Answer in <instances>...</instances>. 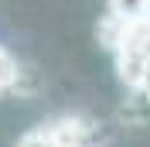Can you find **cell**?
Listing matches in <instances>:
<instances>
[{
	"label": "cell",
	"instance_id": "obj_7",
	"mask_svg": "<svg viewBox=\"0 0 150 147\" xmlns=\"http://www.w3.org/2000/svg\"><path fill=\"white\" fill-rule=\"evenodd\" d=\"M0 92H4V86H0Z\"/></svg>",
	"mask_w": 150,
	"mask_h": 147
},
{
	"label": "cell",
	"instance_id": "obj_4",
	"mask_svg": "<svg viewBox=\"0 0 150 147\" xmlns=\"http://www.w3.org/2000/svg\"><path fill=\"white\" fill-rule=\"evenodd\" d=\"M17 147H58V140L51 137L48 127H38V130H31V133H24V137L17 140Z\"/></svg>",
	"mask_w": 150,
	"mask_h": 147
},
{
	"label": "cell",
	"instance_id": "obj_1",
	"mask_svg": "<svg viewBox=\"0 0 150 147\" xmlns=\"http://www.w3.org/2000/svg\"><path fill=\"white\" fill-rule=\"evenodd\" d=\"M126 24L130 21H123V17H116V14H106L103 21H99V45H106V48H120V41H123V34H126Z\"/></svg>",
	"mask_w": 150,
	"mask_h": 147
},
{
	"label": "cell",
	"instance_id": "obj_3",
	"mask_svg": "<svg viewBox=\"0 0 150 147\" xmlns=\"http://www.w3.org/2000/svg\"><path fill=\"white\" fill-rule=\"evenodd\" d=\"M17 58L10 55L7 48H0V86L4 89H10V86H17Z\"/></svg>",
	"mask_w": 150,
	"mask_h": 147
},
{
	"label": "cell",
	"instance_id": "obj_2",
	"mask_svg": "<svg viewBox=\"0 0 150 147\" xmlns=\"http://www.w3.org/2000/svg\"><path fill=\"white\" fill-rule=\"evenodd\" d=\"M147 7L150 0H109V14L123 21H147Z\"/></svg>",
	"mask_w": 150,
	"mask_h": 147
},
{
	"label": "cell",
	"instance_id": "obj_6",
	"mask_svg": "<svg viewBox=\"0 0 150 147\" xmlns=\"http://www.w3.org/2000/svg\"><path fill=\"white\" fill-rule=\"evenodd\" d=\"M147 21H150V7H147Z\"/></svg>",
	"mask_w": 150,
	"mask_h": 147
},
{
	"label": "cell",
	"instance_id": "obj_5",
	"mask_svg": "<svg viewBox=\"0 0 150 147\" xmlns=\"http://www.w3.org/2000/svg\"><path fill=\"white\" fill-rule=\"evenodd\" d=\"M140 92L150 99V65H147V79H143V86H140Z\"/></svg>",
	"mask_w": 150,
	"mask_h": 147
}]
</instances>
